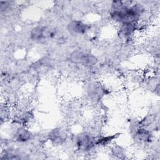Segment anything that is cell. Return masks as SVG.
Returning a JSON list of instances; mask_svg holds the SVG:
<instances>
[{
	"mask_svg": "<svg viewBox=\"0 0 160 160\" xmlns=\"http://www.w3.org/2000/svg\"><path fill=\"white\" fill-rule=\"evenodd\" d=\"M32 114L29 111H26L22 112L17 116L15 119V121L21 124H25L26 122H29L32 118Z\"/></svg>",
	"mask_w": 160,
	"mask_h": 160,
	"instance_id": "11",
	"label": "cell"
},
{
	"mask_svg": "<svg viewBox=\"0 0 160 160\" xmlns=\"http://www.w3.org/2000/svg\"><path fill=\"white\" fill-rule=\"evenodd\" d=\"M111 153L116 157L122 158V157L125 155V150L122 147L118 145H116L112 147Z\"/></svg>",
	"mask_w": 160,
	"mask_h": 160,
	"instance_id": "12",
	"label": "cell"
},
{
	"mask_svg": "<svg viewBox=\"0 0 160 160\" xmlns=\"http://www.w3.org/2000/svg\"><path fill=\"white\" fill-rule=\"evenodd\" d=\"M69 59L74 64L88 68L94 66L98 62V59L94 54L81 50L73 51L69 56Z\"/></svg>",
	"mask_w": 160,
	"mask_h": 160,
	"instance_id": "2",
	"label": "cell"
},
{
	"mask_svg": "<svg viewBox=\"0 0 160 160\" xmlns=\"http://www.w3.org/2000/svg\"><path fill=\"white\" fill-rule=\"evenodd\" d=\"M48 139L54 144L60 145L65 141V135L60 128L52 129L48 134Z\"/></svg>",
	"mask_w": 160,
	"mask_h": 160,
	"instance_id": "8",
	"label": "cell"
},
{
	"mask_svg": "<svg viewBox=\"0 0 160 160\" xmlns=\"http://www.w3.org/2000/svg\"><path fill=\"white\" fill-rule=\"evenodd\" d=\"M31 133L24 127L19 128L15 132V140L19 142H26L31 139Z\"/></svg>",
	"mask_w": 160,
	"mask_h": 160,
	"instance_id": "9",
	"label": "cell"
},
{
	"mask_svg": "<svg viewBox=\"0 0 160 160\" xmlns=\"http://www.w3.org/2000/svg\"><path fill=\"white\" fill-rule=\"evenodd\" d=\"M138 24L126 23L121 24L119 29L120 36L124 39H129L138 29Z\"/></svg>",
	"mask_w": 160,
	"mask_h": 160,
	"instance_id": "7",
	"label": "cell"
},
{
	"mask_svg": "<svg viewBox=\"0 0 160 160\" xmlns=\"http://www.w3.org/2000/svg\"><path fill=\"white\" fill-rule=\"evenodd\" d=\"M90 28L91 26L89 24L80 20H74L68 25V29L70 32L78 35L86 34L90 30Z\"/></svg>",
	"mask_w": 160,
	"mask_h": 160,
	"instance_id": "5",
	"label": "cell"
},
{
	"mask_svg": "<svg viewBox=\"0 0 160 160\" xmlns=\"http://www.w3.org/2000/svg\"><path fill=\"white\" fill-rule=\"evenodd\" d=\"M96 139L88 132H82L75 139V144L78 149L82 151H89L96 146Z\"/></svg>",
	"mask_w": 160,
	"mask_h": 160,
	"instance_id": "4",
	"label": "cell"
},
{
	"mask_svg": "<svg viewBox=\"0 0 160 160\" xmlns=\"http://www.w3.org/2000/svg\"><path fill=\"white\" fill-rule=\"evenodd\" d=\"M56 31L49 26H38L32 28L30 32L31 39L37 42H42L54 38Z\"/></svg>",
	"mask_w": 160,
	"mask_h": 160,
	"instance_id": "3",
	"label": "cell"
},
{
	"mask_svg": "<svg viewBox=\"0 0 160 160\" xmlns=\"http://www.w3.org/2000/svg\"><path fill=\"white\" fill-rule=\"evenodd\" d=\"M144 11V9L141 4L134 2L123 11L111 10L110 16L112 20L120 23V24L126 23L138 24Z\"/></svg>",
	"mask_w": 160,
	"mask_h": 160,
	"instance_id": "1",
	"label": "cell"
},
{
	"mask_svg": "<svg viewBox=\"0 0 160 160\" xmlns=\"http://www.w3.org/2000/svg\"><path fill=\"white\" fill-rule=\"evenodd\" d=\"M118 136V134H115L106 136H102L96 139V145L99 146H107L108 145H110L112 142L117 138Z\"/></svg>",
	"mask_w": 160,
	"mask_h": 160,
	"instance_id": "10",
	"label": "cell"
},
{
	"mask_svg": "<svg viewBox=\"0 0 160 160\" xmlns=\"http://www.w3.org/2000/svg\"><path fill=\"white\" fill-rule=\"evenodd\" d=\"M134 137L140 142L149 143L152 139V133L151 131L145 127L139 126L134 131Z\"/></svg>",
	"mask_w": 160,
	"mask_h": 160,
	"instance_id": "6",
	"label": "cell"
}]
</instances>
